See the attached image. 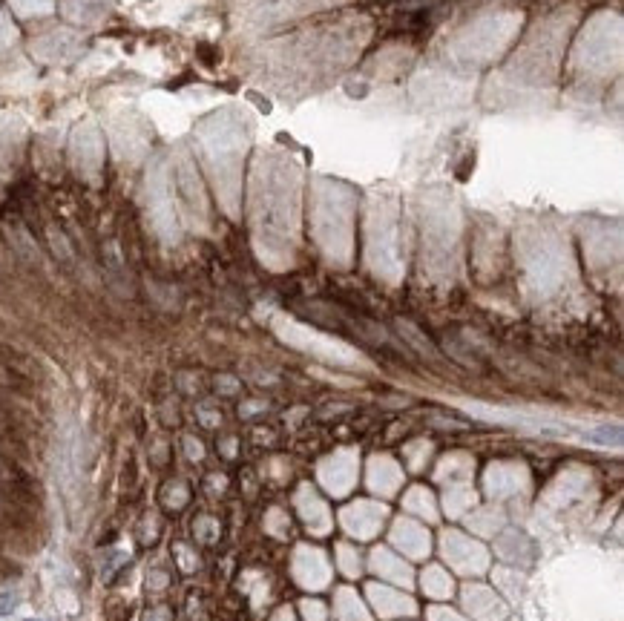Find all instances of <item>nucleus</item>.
<instances>
[{
    "label": "nucleus",
    "instance_id": "1",
    "mask_svg": "<svg viewBox=\"0 0 624 621\" xmlns=\"http://www.w3.org/2000/svg\"><path fill=\"white\" fill-rule=\"evenodd\" d=\"M302 170L288 153L262 150L251 170V230L259 259L285 271L300 239Z\"/></svg>",
    "mask_w": 624,
    "mask_h": 621
},
{
    "label": "nucleus",
    "instance_id": "2",
    "mask_svg": "<svg viewBox=\"0 0 624 621\" xmlns=\"http://www.w3.org/2000/svg\"><path fill=\"white\" fill-rule=\"evenodd\" d=\"M196 138L219 205L236 219L242 207V167L254 138V118L245 107H222L196 124Z\"/></svg>",
    "mask_w": 624,
    "mask_h": 621
},
{
    "label": "nucleus",
    "instance_id": "3",
    "mask_svg": "<svg viewBox=\"0 0 624 621\" xmlns=\"http://www.w3.org/2000/svg\"><path fill=\"white\" fill-rule=\"evenodd\" d=\"M357 193L340 179L317 176L311 182V236L331 265L346 268L354 253Z\"/></svg>",
    "mask_w": 624,
    "mask_h": 621
},
{
    "label": "nucleus",
    "instance_id": "4",
    "mask_svg": "<svg viewBox=\"0 0 624 621\" xmlns=\"http://www.w3.org/2000/svg\"><path fill=\"white\" fill-rule=\"evenodd\" d=\"M420 242L426 271L438 279H452L461 253V207L443 187L420 196Z\"/></svg>",
    "mask_w": 624,
    "mask_h": 621
},
{
    "label": "nucleus",
    "instance_id": "5",
    "mask_svg": "<svg viewBox=\"0 0 624 621\" xmlns=\"http://www.w3.org/2000/svg\"><path fill=\"white\" fill-rule=\"evenodd\" d=\"M567 35V21H547L532 32V38L518 49V55L509 61V67L498 75V81L492 78V87H504L509 90H550L558 75V61H561V46Z\"/></svg>",
    "mask_w": 624,
    "mask_h": 621
},
{
    "label": "nucleus",
    "instance_id": "6",
    "mask_svg": "<svg viewBox=\"0 0 624 621\" xmlns=\"http://www.w3.org/2000/svg\"><path fill=\"white\" fill-rule=\"evenodd\" d=\"M518 29H521V12H507V9L484 12L452 35L449 58L455 64H466V67L492 64L507 52Z\"/></svg>",
    "mask_w": 624,
    "mask_h": 621
},
{
    "label": "nucleus",
    "instance_id": "7",
    "mask_svg": "<svg viewBox=\"0 0 624 621\" xmlns=\"http://www.w3.org/2000/svg\"><path fill=\"white\" fill-rule=\"evenodd\" d=\"M518 259L524 268L527 288L535 297H550L570 276L567 242L547 225H530L521 230Z\"/></svg>",
    "mask_w": 624,
    "mask_h": 621
},
{
    "label": "nucleus",
    "instance_id": "8",
    "mask_svg": "<svg viewBox=\"0 0 624 621\" xmlns=\"http://www.w3.org/2000/svg\"><path fill=\"white\" fill-rule=\"evenodd\" d=\"M622 67V18L616 12H599L581 29L570 69L584 81H604Z\"/></svg>",
    "mask_w": 624,
    "mask_h": 621
},
{
    "label": "nucleus",
    "instance_id": "9",
    "mask_svg": "<svg viewBox=\"0 0 624 621\" xmlns=\"http://www.w3.org/2000/svg\"><path fill=\"white\" fill-rule=\"evenodd\" d=\"M366 259L371 274L386 282H400V205L389 193H374L366 216Z\"/></svg>",
    "mask_w": 624,
    "mask_h": 621
},
{
    "label": "nucleus",
    "instance_id": "10",
    "mask_svg": "<svg viewBox=\"0 0 624 621\" xmlns=\"http://www.w3.org/2000/svg\"><path fill=\"white\" fill-rule=\"evenodd\" d=\"M144 202H147V216L150 225L159 233V239L167 245H176L182 239V225L176 213V196H173V179H170V164L164 159H153L147 167L144 179Z\"/></svg>",
    "mask_w": 624,
    "mask_h": 621
},
{
    "label": "nucleus",
    "instance_id": "11",
    "mask_svg": "<svg viewBox=\"0 0 624 621\" xmlns=\"http://www.w3.org/2000/svg\"><path fill=\"white\" fill-rule=\"evenodd\" d=\"M274 331L279 334V340L288 345H294V348H300L305 354H314V357H320L325 363H331V366H363L366 360H363V354L360 351H354L351 345L340 343V340H334V337H328L323 331H317V328H308V325H302L297 320H288V317H274Z\"/></svg>",
    "mask_w": 624,
    "mask_h": 621
},
{
    "label": "nucleus",
    "instance_id": "12",
    "mask_svg": "<svg viewBox=\"0 0 624 621\" xmlns=\"http://www.w3.org/2000/svg\"><path fill=\"white\" fill-rule=\"evenodd\" d=\"M55 475L61 483V495H64L67 512H70L72 527H78L81 512H84V469H81V435L72 423H67L58 437Z\"/></svg>",
    "mask_w": 624,
    "mask_h": 621
},
{
    "label": "nucleus",
    "instance_id": "13",
    "mask_svg": "<svg viewBox=\"0 0 624 621\" xmlns=\"http://www.w3.org/2000/svg\"><path fill=\"white\" fill-rule=\"evenodd\" d=\"M173 179H176V193H179V202H182L185 222L193 230L205 233L210 225L208 196H205V187H202V179H199L196 161L190 159L187 150H179V153H176V161H173Z\"/></svg>",
    "mask_w": 624,
    "mask_h": 621
},
{
    "label": "nucleus",
    "instance_id": "14",
    "mask_svg": "<svg viewBox=\"0 0 624 621\" xmlns=\"http://www.w3.org/2000/svg\"><path fill=\"white\" fill-rule=\"evenodd\" d=\"M70 159L75 173L87 184L101 182L104 167V136L95 121H81L70 138Z\"/></svg>",
    "mask_w": 624,
    "mask_h": 621
},
{
    "label": "nucleus",
    "instance_id": "15",
    "mask_svg": "<svg viewBox=\"0 0 624 621\" xmlns=\"http://www.w3.org/2000/svg\"><path fill=\"white\" fill-rule=\"evenodd\" d=\"M412 98L426 110H449V107H463L472 98V90L466 81H458V78L420 75L412 84Z\"/></svg>",
    "mask_w": 624,
    "mask_h": 621
},
{
    "label": "nucleus",
    "instance_id": "16",
    "mask_svg": "<svg viewBox=\"0 0 624 621\" xmlns=\"http://www.w3.org/2000/svg\"><path fill=\"white\" fill-rule=\"evenodd\" d=\"M110 141L116 150V159L121 161H139L144 159L147 147H150V136L139 121V115L121 113L110 118Z\"/></svg>",
    "mask_w": 624,
    "mask_h": 621
},
{
    "label": "nucleus",
    "instance_id": "17",
    "mask_svg": "<svg viewBox=\"0 0 624 621\" xmlns=\"http://www.w3.org/2000/svg\"><path fill=\"white\" fill-rule=\"evenodd\" d=\"M81 46H84V41H81L78 32H72V29H52L47 35L35 38L32 46H29V52H32L35 61L58 67V64H70L72 58H78Z\"/></svg>",
    "mask_w": 624,
    "mask_h": 621
},
{
    "label": "nucleus",
    "instance_id": "18",
    "mask_svg": "<svg viewBox=\"0 0 624 621\" xmlns=\"http://www.w3.org/2000/svg\"><path fill=\"white\" fill-rule=\"evenodd\" d=\"M354 478H357V452L354 449H340L320 463V481L334 495H346Z\"/></svg>",
    "mask_w": 624,
    "mask_h": 621
},
{
    "label": "nucleus",
    "instance_id": "19",
    "mask_svg": "<svg viewBox=\"0 0 624 621\" xmlns=\"http://www.w3.org/2000/svg\"><path fill=\"white\" fill-rule=\"evenodd\" d=\"M443 552L463 573H481L486 567L484 547L475 544L472 538L461 535V532H446L443 535Z\"/></svg>",
    "mask_w": 624,
    "mask_h": 621
},
{
    "label": "nucleus",
    "instance_id": "20",
    "mask_svg": "<svg viewBox=\"0 0 624 621\" xmlns=\"http://www.w3.org/2000/svg\"><path fill=\"white\" fill-rule=\"evenodd\" d=\"M584 251H587V259L593 268L610 265V256L619 259V228H613L610 233V225L590 222L584 228Z\"/></svg>",
    "mask_w": 624,
    "mask_h": 621
},
{
    "label": "nucleus",
    "instance_id": "21",
    "mask_svg": "<svg viewBox=\"0 0 624 621\" xmlns=\"http://www.w3.org/2000/svg\"><path fill=\"white\" fill-rule=\"evenodd\" d=\"M386 518V509L380 504H369V501H357L343 509V527L357 535V538H371Z\"/></svg>",
    "mask_w": 624,
    "mask_h": 621
},
{
    "label": "nucleus",
    "instance_id": "22",
    "mask_svg": "<svg viewBox=\"0 0 624 621\" xmlns=\"http://www.w3.org/2000/svg\"><path fill=\"white\" fill-rule=\"evenodd\" d=\"M524 486H527V469L518 466V463H492L486 469V489L495 498L512 495V492H518Z\"/></svg>",
    "mask_w": 624,
    "mask_h": 621
},
{
    "label": "nucleus",
    "instance_id": "23",
    "mask_svg": "<svg viewBox=\"0 0 624 621\" xmlns=\"http://www.w3.org/2000/svg\"><path fill=\"white\" fill-rule=\"evenodd\" d=\"M403 481L400 466L389 455H374L369 463V486L380 495H394L397 486Z\"/></svg>",
    "mask_w": 624,
    "mask_h": 621
},
{
    "label": "nucleus",
    "instance_id": "24",
    "mask_svg": "<svg viewBox=\"0 0 624 621\" xmlns=\"http://www.w3.org/2000/svg\"><path fill=\"white\" fill-rule=\"evenodd\" d=\"M392 541L397 547H403V550L409 552L412 558H420V555L429 552V532L420 524H415V521H409V518H397L394 521Z\"/></svg>",
    "mask_w": 624,
    "mask_h": 621
},
{
    "label": "nucleus",
    "instance_id": "25",
    "mask_svg": "<svg viewBox=\"0 0 624 621\" xmlns=\"http://www.w3.org/2000/svg\"><path fill=\"white\" fill-rule=\"evenodd\" d=\"M297 506H300L305 524L314 529L317 535H325V532H328V527H331V515H328V509H325V504L317 498V492H314L311 486H302L300 492H297Z\"/></svg>",
    "mask_w": 624,
    "mask_h": 621
},
{
    "label": "nucleus",
    "instance_id": "26",
    "mask_svg": "<svg viewBox=\"0 0 624 621\" xmlns=\"http://www.w3.org/2000/svg\"><path fill=\"white\" fill-rule=\"evenodd\" d=\"M113 0H61V12L72 23H98L110 12Z\"/></svg>",
    "mask_w": 624,
    "mask_h": 621
},
{
    "label": "nucleus",
    "instance_id": "27",
    "mask_svg": "<svg viewBox=\"0 0 624 621\" xmlns=\"http://www.w3.org/2000/svg\"><path fill=\"white\" fill-rule=\"evenodd\" d=\"M374 570L383 573L386 578H394V581H409V567L386 550L374 552Z\"/></svg>",
    "mask_w": 624,
    "mask_h": 621
},
{
    "label": "nucleus",
    "instance_id": "28",
    "mask_svg": "<svg viewBox=\"0 0 624 621\" xmlns=\"http://www.w3.org/2000/svg\"><path fill=\"white\" fill-rule=\"evenodd\" d=\"M406 509H412L417 515L429 518V521L438 518V512H435V498H432L423 486H417V489H412V492L406 495Z\"/></svg>",
    "mask_w": 624,
    "mask_h": 621
},
{
    "label": "nucleus",
    "instance_id": "29",
    "mask_svg": "<svg viewBox=\"0 0 624 621\" xmlns=\"http://www.w3.org/2000/svg\"><path fill=\"white\" fill-rule=\"evenodd\" d=\"M9 6L21 18H44L55 9V0H9Z\"/></svg>",
    "mask_w": 624,
    "mask_h": 621
},
{
    "label": "nucleus",
    "instance_id": "30",
    "mask_svg": "<svg viewBox=\"0 0 624 621\" xmlns=\"http://www.w3.org/2000/svg\"><path fill=\"white\" fill-rule=\"evenodd\" d=\"M472 501H475V495H472L463 483H449V489H446V506H449L452 515L463 512Z\"/></svg>",
    "mask_w": 624,
    "mask_h": 621
},
{
    "label": "nucleus",
    "instance_id": "31",
    "mask_svg": "<svg viewBox=\"0 0 624 621\" xmlns=\"http://www.w3.org/2000/svg\"><path fill=\"white\" fill-rule=\"evenodd\" d=\"M423 578H426V581H423V587H426L429 593H435V596H446V593L452 590V581L440 573L438 567H432V570L423 575Z\"/></svg>",
    "mask_w": 624,
    "mask_h": 621
},
{
    "label": "nucleus",
    "instance_id": "32",
    "mask_svg": "<svg viewBox=\"0 0 624 621\" xmlns=\"http://www.w3.org/2000/svg\"><path fill=\"white\" fill-rule=\"evenodd\" d=\"M15 41H18V29H15L12 18L0 9V52L9 49V46H15Z\"/></svg>",
    "mask_w": 624,
    "mask_h": 621
},
{
    "label": "nucleus",
    "instance_id": "33",
    "mask_svg": "<svg viewBox=\"0 0 624 621\" xmlns=\"http://www.w3.org/2000/svg\"><path fill=\"white\" fill-rule=\"evenodd\" d=\"M49 239H52V245H55V253L61 256V259H70L72 251L67 248V242H64V236H61V230L49 228Z\"/></svg>",
    "mask_w": 624,
    "mask_h": 621
},
{
    "label": "nucleus",
    "instance_id": "34",
    "mask_svg": "<svg viewBox=\"0 0 624 621\" xmlns=\"http://www.w3.org/2000/svg\"><path fill=\"white\" fill-rule=\"evenodd\" d=\"M343 564H346V570L348 573H357V570H360V561H354V558H351V555H354V552L348 550V547H343Z\"/></svg>",
    "mask_w": 624,
    "mask_h": 621
},
{
    "label": "nucleus",
    "instance_id": "35",
    "mask_svg": "<svg viewBox=\"0 0 624 621\" xmlns=\"http://www.w3.org/2000/svg\"><path fill=\"white\" fill-rule=\"evenodd\" d=\"M3 475H6V472H3V466H0V478H3Z\"/></svg>",
    "mask_w": 624,
    "mask_h": 621
},
{
    "label": "nucleus",
    "instance_id": "36",
    "mask_svg": "<svg viewBox=\"0 0 624 621\" xmlns=\"http://www.w3.org/2000/svg\"><path fill=\"white\" fill-rule=\"evenodd\" d=\"M29 621H35V619H29Z\"/></svg>",
    "mask_w": 624,
    "mask_h": 621
}]
</instances>
